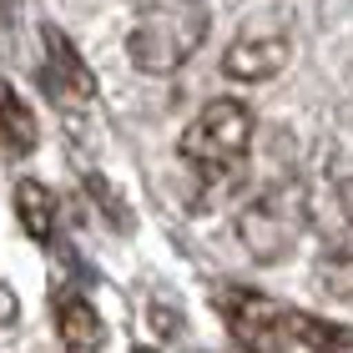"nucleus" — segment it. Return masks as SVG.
Returning a JSON list of instances; mask_svg holds the SVG:
<instances>
[{
  "label": "nucleus",
  "instance_id": "1",
  "mask_svg": "<svg viewBox=\"0 0 353 353\" xmlns=\"http://www.w3.org/2000/svg\"><path fill=\"white\" fill-rule=\"evenodd\" d=\"M248 147H252V111H248V101H237V96L207 101L197 117L187 121L182 141H176L182 162L202 176V192L232 187L237 176H243Z\"/></svg>",
  "mask_w": 353,
  "mask_h": 353
},
{
  "label": "nucleus",
  "instance_id": "2",
  "mask_svg": "<svg viewBox=\"0 0 353 353\" xmlns=\"http://www.w3.org/2000/svg\"><path fill=\"white\" fill-rule=\"evenodd\" d=\"M207 30H212V10L202 0H152L141 6L132 36H126V56L147 76H172L202 51Z\"/></svg>",
  "mask_w": 353,
  "mask_h": 353
},
{
  "label": "nucleus",
  "instance_id": "3",
  "mask_svg": "<svg viewBox=\"0 0 353 353\" xmlns=\"http://www.w3.org/2000/svg\"><path fill=\"white\" fill-rule=\"evenodd\" d=\"M313 222V202H308V192H303V182H272L263 187L258 197H252L243 212H237V237H243V248H248V258H258V263H278L293 252L298 243V232Z\"/></svg>",
  "mask_w": 353,
  "mask_h": 353
},
{
  "label": "nucleus",
  "instance_id": "4",
  "mask_svg": "<svg viewBox=\"0 0 353 353\" xmlns=\"http://www.w3.org/2000/svg\"><path fill=\"white\" fill-rule=\"evenodd\" d=\"M222 318L243 353H278L288 343V308L263 293H243V288L222 293Z\"/></svg>",
  "mask_w": 353,
  "mask_h": 353
},
{
  "label": "nucleus",
  "instance_id": "5",
  "mask_svg": "<svg viewBox=\"0 0 353 353\" xmlns=\"http://www.w3.org/2000/svg\"><path fill=\"white\" fill-rule=\"evenodd\" d=\"M41 46H46V86H51V96L56 101H71V106H86L96 96V76L81 61V51L71 46V36L61 26H46Z\"/></svg>",
  "mask_w": 353,
  "mask_h": 353
},
{
  "label": "nucleus",
  "instance_id": "6",
  "mask_svg": "<svg viewBox=\"0 0 353 353\" xmlns=\"http://www.w3.org/2000/svg\"><path fill=\"white\" fill-rule=\"evenodd\" d=\"M288 61H293V46L283 36H237L228 46V56H222V71H228L232 81H243V86H258V81L283 76Z\"/></svg>",
  "mask_w": 353,
  "mask_h": 353
},
{
  "label": "nucleus",
  "instance_id": "7",
  "mask_svg": "<svg viewBox=\"0 0 353 353\" xmlns=\"http://www.w3.org/2000/svg\"><path fill=\"white\" fill-rule=\"evenodd\" d=\"M313 228L339 263H353V176H339L313 202Z\"/></svg>",
  "mask_w": 353,
  "mask_h": 353
},
{
  "label": "nucleus",
  "instance_id": "8",
  "mask_svg": "<svg viewBox=\"0 0 353 353\" xmlns=\"http://www.w3.org/2000/svg\"><path fill=\"white\" fill-rule=\"evenodd\" d=\"M56 339L71 353H96L101 348L106 328H101V313H96V303L86 293H61L56 298Z\"/></svg>",
  "mask_w": 353,
  "mask_h": 353
},
{
  "label": "nucleus",
  "instance_id": "9",
  "mask_svg": "<svg viewBox=\"0 0 353 353\" xmlns=\"http://www.w3.org/2000/svg\"><path fill=\"white\" fill-rule=\"evenodd\" d=\"M36 141H41V126L30 117L26 96L0 76V147L10 157H26V152H36Z\"/></svg>",
  "mask_w": 353,
  "mask_h": 353
},
{
  "label": "nucleus",
  "instance_id": "10",
  "mask_svg": "<svg viewBox=\"0 0 353 353\" xmlns=\"http://www.w3.org/2000/svg\"><path fill=\"white\" fill-rule=\"evenodd\" d=\"M15 217H21V232L30 243H51L56 237V197H51V187L36 182V176L15 182Z\"/></svg>",
  "mask_w": 353,
  "mask_h": 353
},
{
  "label": "nucleus",
  "instance_id": "11",
  "mask_svg": "<svg viewBox=\"0 0 353 353\" xmlns=\"http://www.w3.org/2000/svg\"><path fill=\"white\" fill-rule=\"evenodd\" d=\"M288 343H303L313 353H339L353 343V333L343 323H333V318H318V313H293L288 308Z\"/></svg>",
  "mask_w": 353,
  "mask_h": 353
},
{
  "label": "nucleus",
  "instance_id": "12",
  "mask_svg": "<svg viewBox=\"0 0 353 353\" xmlns=\"http://www.w3.org/2000/svg\"><path fill=\"white\" fill-rule=\"evenodd\" d=\"M152 328L162 333V339H172V333H182V313H172V308L157 303V308H152Z\"/></svg>",
  "mask_w": 353,
  "mask_h": 353
},
{
  "label": "nucleus",
  "instance_id": "13",
  "mask_svg": "<svg viewBox=\"0 0 353 353\" xmlns=\"http://www.w3.org/2000/svg\"><path fill=\"white\" fill-rule=\"evenodd\" d=\"M15 318V298H10V288H0V328H6Z\"/></svg>",
  "mask_w": 353,
  "mask_h": 353
},
{
  "label": "nucleus",
  "instance_id": "14",
  "mask_svg": "<svg viewBox=\"0 0 353 353\" xmlns=\"http://www.w3.org/2000/svg\"><path fill=\"white\" fill-rule=\"evenodd\" d=\"M132 353H162V348H132Z\"/></svg>",
  "mask_w": 353,
  "mask_h": 353
},
{
  "label": "nucleus",
  "instance_id": "15",
  "mask_svg": "<svg viewBox=\"0 0 353 353\" xmlns=\"http://www.w3.org/2000/svg\"><path fill=\"white\" fill-rule=\"evenodd\" d=\"M6 10H10V0H0V15H6Z\"/></svg>",
  "mask_w": 353,
  "mask_h": 353
}]
</instances>
